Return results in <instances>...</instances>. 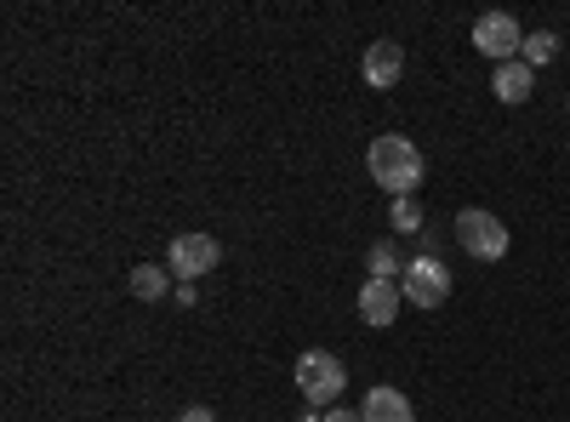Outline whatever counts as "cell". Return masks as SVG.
<instances>
[{
  "mask_svg": "<svg viewBox=\"0 0 570 422\" xmlns=\"http://www.w3.org/2000/svg\"><path fill=\"white\" fill-rule=\"evenodd\" d=\"M365 166H371V177L383 183V189H389L394 200L416 195V183H422V149L411 144V137H400V131H389V137H371V155H365Z\"/></svg>",
  "mask_w": 570,
  "mask_h": 422,
  "instance_id": "obj_1",
  "label": "cell"
},
{
  "mask_svg": "<svg viewBox=\"0 0 570 422\" xmlns=\"http://www.w3.org/2000/svg\"><path fill=\"white\" fill-rule=\"evenodd\" d=\"M217 257H223V246L212 241V234H177L171 252H166V268L183 279V286H195L200 274H212V268H217Z\"/></svg>",
  "mask_w": 570,
  "mask_h": 422,
  "instance_id": "obj_5",
  "label": "cell"
},
{
  "mask_svg": "<svg viewBox=\"0 0 570 422\" xmlns=\"http://www.w3.org/2000/svg\"><path fill=\"white\" fill-rule=\"evenodd\" d=\"M473 46H480V52L502 69V63H513L519 46H525V35H519V23L508 12H485L480 23H473Z\"/></svg>",
  "mask_w": 570,
  "mask_h": 422,
  "instance_id": "obj_6",
  "label": "cell"
},
{
  "mask_svg": "<svg viewBox=\"0 0 570 422\" xmlns=\"http://www.w3.org/2000/svg\"><path fill=\"white\" fill-rule=\"evenodd\" d=\"M564 104H570V98H564Z\"/></svg>",
  "mask_w": 570,
  "mask_h": 422,
  "instance_id": "obj_18",
  "label": "cell"
},
{
  "mask_svg": "<svg viewBox=\"0 0 570 422\" xmlns=\"http://www.w3.org/2000/svg\"><path fill=\"white\" fill-rule=\"evenodd\" d=\"M320 422H360V411H325Z\"/></svg>",
  "mask_w": 570,
  "mask_h": 422,
  "instance_id": "obj_16",
  "label": "cell"
},
{
  "mask_svg": "<svg viewBox=\"0 0 570 422\" xmlns=\"http://www.w3.org/2000/svg\"><path fill=\"white\" fill-rule=\"evenodd\" d=\"M531 86H537V69H531L525 58H519V63H502L497 80H491V91H497L502 104H525V98H531Z\"/></svg>",
  "mask_w": 570,
  "mask_h": 422,
  "instance_id": "obj_10",
  "label": "cell"
},
{
  "mask_svg": "<svg viewBox=\"0 0 570 422\" xmlns=\"http://www.w3.org/2000/svg\"><path fill=\"white\" fill-rule=\"evenodd\" d=\"M456 246L468 252V257H480V263H497V257H508V228H502V217H491V212H480V206H468V212H456Z\"/></svg>",
  "mask_w": 570,
  "mask_h": 422,
  "instance_id": "obj_2",
  "label": "cell"
},
{
  "mask_svg": "<svg viewBox=\"0 0 570 422\" xmlns=\"http://www.w3.org/2000/svg\"><path fill=\"white\" fill-rule=\"evenodd\" d=\"M400 292H405V303H416V308H440V303L451 297V268H445L440 257H411L405 274H400Z\"/></svg>",
  "mask_w": 570,
  "mask_h": 422,
  "instance_id": "obj_4",
  "label": "cell"
},
{
  "mask_svg": "<svg viewBox=\"0 0 570 422\" xmlns=\"http://www.w3.org/2000/svg\"><path fill=\"white\" fill-rule=\"evenodd\" d=\"M360 422H416V416H411V400L400 389H371L360 400Z\"/></svg>",
  "mask_w": 570,
  "mask_h": 422,
  "instance_id": "obj_9",
  "label": "cell"
},
{
  "mask_svg": "<svg viewBox=\"0 0 570 422\" xmlns=\"http://www.w3.org/2000/svg\"><path fill=\"white\" fill-rule=\"evenodd\" d=\"M177 422H212V411H206V405H188V411H183Z\"/></svg>",
  "mask_w": 570,
  "mask_h": 422,
  "instance_id": "obj_15",
  "label": "cell"
},
{
  "mask_svg": "<svg viewBox=\"0 0 570 422\" xmlns=\"http://www.w3.org/2000/svg\"><path fill=\"white\" fill-rule=\"evenodd\" d=\"M405 268H400V252H394V241H376L371 246V279H400Z\"/></svg>",
  "mask_w": 570,
  "mask_h": 422,
  "instance_id": "obj_13",
  "label": "cell"
},
{
  "mask_svg": "<svg viewBox=\"0 0 570 422\" xmlns=\"http://www.w3.org/2000/svg\"><path fill=\"white\" fill-rule=\"evenodd\" d=\"M297 389H303L308 405H331V400L348 389V365L337 354H325V349H308L297 360Z\"/></svg>",
  "mask_w": 570,
  "mask_h": 422,
  "instance_id": "obj_3",
  "label": "cell"
},
{
  "mask_svg": "<svg viewBox=\"0 0 570 422\" xmlns=\"http://www.w3.org/2000/svg\"><path fill=\"white\" fill-rule=\"evenodd\" d=\"M400 279H365L360 286V320L365 325H394L400 320Z\"/></svg>",
  "mask_w": 570,
  "mask_h": 422,
  "instance_id": "obj_8",
  "label": "cell"
},
{
  "mask_svg": "<svg viewBox=\"0 0 570 422\" xmlns=\"http://www.w3.org/2000/svg\"><path fill=\"white\" fill-rule=\"evenodd\" d=\"M519 52H525L531 69H542V63L559 58V35H553V29H537V35H525V46H519Z\"/></svg>",
  "mask_w": 570,
  "mask_h": 422,
  "instance_id": "obj_12",
  "label": "cell"
},
{
  "mask_svg": "<svg viewBox=\"0 0 570 422\" xmlns=\"http://www.w3.org/2000/svg\"><path fill=\"white\" fill-rule=\"evenodd\" d=\"M320 416H325V411H314V405H303V411H297V422H320Z\"/></svg>",
  "mask_w": 570,
  "mask_h": 422,
  "instance_id": "obj_17",
  "label": "cell"
},
{
  "mask_svg": "<svg viewBox=\"0 0 570 422\" xmlns=\"http://www.w3.org/2000/svg\"><path fill=\"white\" fill-rule=\"evenodd\" d=\"M389 223H394L400 234H422V206H416V195L394 200V206H389Z\"/></svg>",
  "mask_w": 570,
  "mask_h": 422,
  "instance_id": "obj_14",
  "label": "cell"
},
{
  "mask_svg": "<svg viewBox=\"0 0 570 422\" xmlns=\"http://www.w3.org/2000/svg\"><path fill=\"white\" fill-rule=\"evenodd\" d=\"M360 75H365V86H376V91L400 86V75H405V46H400V40H376V46H365Z\"/></svg>",
  "mask_w": 570,
  "mask_h": 422,
  "instance_id": "obj_7",
  "label": "cell"
},
{
  "mask_svg": "<svg viewBox=\"0 0 570 422\" xmlns=\"http://www.w3.org/2000/svg\"><path fill=\"white\" fill-rule=\"evenodd\" d=\"M126 286H131V297H137V303H160V297L171 292V268H155V263H137V268L126 274Z\"/></svg>",
  "mask_w": 570,
  "mask_h": 422,
  "instance_id": "obj_11",
  "label": "cell"
}]
</instances>
